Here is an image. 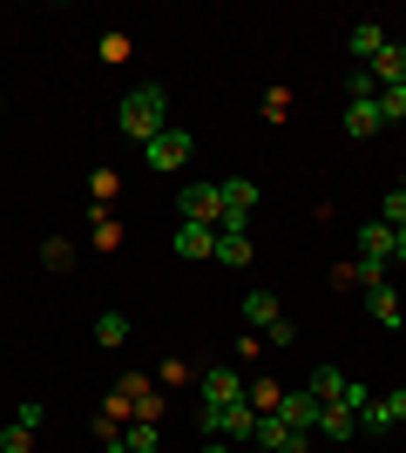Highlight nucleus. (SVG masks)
Returning a JSON list of instances; mask_svg holds the SVG:
<instances>
[{"instance_id": "obj_1", "label": "nucleus", "mask_w": 406, "mask_h": 453, "mask_svg": "<svg viewBox=\"0 0 406 453\" xmlns=\"http://www.w3.org/2000/svg\"><path fill=\"white\" fill-rule=\"evenodd\" d=\"M116 122H122V135H129V142H142V150H149L156 135L170 129V95L156 88V81H142V88H129V95H122Z\"/></svg>"}, {"instance_id": "obj_2", "label": "nucleus", "mask_w": 406, "mask_h": 453, "mask_svg": "<svg viewBox=\"0 0 406 453\" xmlns=\"http://www.w3.org/2000/svg\"><path fill=\"white\" fill-rule=\"evenodd\" d=\"M257 413H251V399H231V406H203V434L211 440H251Z\"/></svg>"}, {"instance_id": "obj_3", "label": "nucleus", "mask_w": 406, "mask_h": 453, "mask_svg": "<svg viewBox=\"0 0 406 453\" xmlns=\"http://www.w3.org/2000/svg\"><path fill=\"white\" fill-rule=\"evenodd\" d=\"M176 217H183V224H211V230H217V217H224V196H217V183H183V196H176Z\"/></svg>"}, {"instance_id": "obj_4", "label": "nucleus", "mask_w": 406, "mask_h": 453, "mask_svg": "<svg viewBox=\"0 0 406 453\" xmlns=\"http://www.w3.org/2000/svg\"><path fill=\"white\" fill-rule=\"evenodd\" d=\"M142 156H149V170H163V176L183 170V163H190V129H163Z\"/></svg>"}, {"instance_id": "obj_5", "label": "nucleus", "mask_w": 406, "mask_h": 453, "mask_svg": "<svg viewBox=\"0 0 406 453\" xmlns=\"http://www.w3.org/2000/svg\"><path fill=\"white\" fill-rule=\"evenodd\" d=\"M318 406H326V399H311V393H285V399H278V419H285L291 434H311V426H318Z\"/></svg>"}, {"instance_id": "obj_6", "label": "nucleus", "mask_w": 406, "mask_h": 453, "mask_svg": "<svg viewBox=\"0 0 406 453\" xmlns=\"http://www.w3.org/2000/svg\"><path fill=\"white\" fill-rule=\"evenodd\" d=\"M231 399H244V379L231 365H211L203 372V406H231Z\"/></svg>"}, {"instance_id": "obj_7", "label": "nucleus", "mask_w": 406, "mask_h": 453, "mask_svg": "<svg viewBox=\"0 0 406 453\" xmlns=\"http://www.w3.org/2000/svg\"><path fill=\"white\" fill-rule=\"evenodd\" d=\"M359 265H393V230L379 224V217L359 230Z\"/></svg>"}, {"instance_id": "obj_8", "label": "nucleus", "mask_w": 406, "mask_h": 453, "mask_svg": "<svg viewBox=\"0 0 406 453\" xmlns=\"http://www.w3.org/2000/svg\"><path fill=\"white\" fill-rule=\"evenodd\" d=\"M170 244H176V257H211V250H217V230L211 224H176Z\"/></svg>"}, {"instance_id": "obj_9", "label": "nucleus", "mask_w": 406, "mask_h": 453, "mask_svg": "<svg viewBox=\"0 0 406 453\" xmlns=\"http://www.w3.org/2000/svg\"><path fill=\"white\" fill-rule=\"evenodd\" d=\"M346 48H352V55H359V68H372V61L387 55V35H379L372 20H359V27H352V35H346Z\"/></svg>"}, {"instance_id": "obj_10", "label": "nucleus", "mask_w": 406, "mask_h": 453, "mask_svg": "<svg viewBox=\"0 0 406 453\" xmlns=\"http://www.w3.org/2000/svg\"><path fill=\"white\" fill-rule=\"evenodd\" d=\"M278 319H285V311H278L271 291H244V325H251V332H271Z\"/></svg>"}, {"instance_id": "obj_11", "label": "nucleus", "mask_w": 406, "mask_h": 453, "mask_svg": "<svg viewBox=\"0 0 406 453\" xmlns=\"http://www.w3.org/2000/svg\"><path fill=\"white\" fill-rule=\"evenodd\" d=\"M379 129H387L379 102H346V135H379Z\"/></svg>"}, {"instance_id": "obj_12", "label": "nucleus", "mask_w": 406, "mask_h": 453, "mask_svg": "<svg viewBox=\"0 0 406 453\" xmlns=\"http://www.w3.org/2000/svg\"><path fill=\"white\" fill-rule=\"evenodd\" d=\"M116 406H135L142 419H156V393H149V379H122V386H116Z\"/></svg>"}, {"instance_id": "obj_13", "label": "nucleus", "mask_w": 406, "mask_h": 453, "mask_svg": "<svg viewBox=\"0 0 406 453\" xmlns=\"http://www.w3.org/2000/svg\"><path fill=\"white\" fill-rule=\"evenodd\" d=\"M372 81L379 88H406V48H387V55L372 61Z\"/></svg>"}, {"instance_id": "obj_14", "label": "nucleus", "mask_w": 406, "mask_h": 453, "mask_svg": "<svg viewBox=\"0 0 406 453\" xmlns=\"http://www.w3.org/2000/svg\"><path fill=\"white\" fill-rule=\"evenodd\" d=\"M318 434H326V440H352V434H359V419H352L346 406H318Z\"/></svg>"}, {"instance_id": "obj_15", "label": "nucleus", "mask_w": 406, "mask_h": 453, "mask_svg": "<svg viewBox=\"0 0 406 453\" xmlns=\"http://www.w3.org/2000/svg\"><path fill=\"white\" fill-rule=\"evenodd\" d=\"M366 311H372V319H379V325H387V332H393V325H400V298H393L387 284H366Z\"/></svg>"}, {"instance_id": "obj_16", "label": "nucleus", "mask_w": 406, "mask_h": 453, "mask_svg": "<svg viewBox=\"0 0 406 453\" xmlns=\"http://www.w3.org/2000/svg\"><path fill=\"white\" fill-rule=\"evenodd\" d=\"M311 399H339L346 393V372H339V365H311V386H305Z\"/></svg>"}, {"instance_id": "obj_17", "label": "nucleus", "mask_w": 406, "mask_h": 453, "mask_svg": "<svg viewBox=\"0 0 406 453\" xmlns=\"http://www.w3.org/2000/svg\"><path fill=\"white\" fill-rule=\"evenodd\" d=\"M211 257H217V265H251V237H224V230H217V250H211Z\"/></svg>"}, {"instance_id": "obj_18", "label": "nucleus", "mask_w": 406, "mask_h": 453, "mask_svg": "<svg viewBox=\"0 0 406 453\" xmlns=\"http://www.w3.org/2000/svg\"><path fill=\"white\" fill-rule=\"evenodd\" d=\"M122 447H129V453H163V440H156V419H135L129 434H122Z\"/></svg>"}, {"instance_id": "obj_19", "label": "nucleus", "mask_w": 406, "mask_h": 453, "mask_svg": "<svg viewBox=\"0 0 406 453\" xmlns=\"http://www.w3.org/2000/svg\"><path fill=\"white\" fill-rule=\"evenodd\" d=\"M379 224H387V230H406V183H393V189H387V203H379Z\"/></svg>"}, {"instance_id": "obj_20", "label": "nucleus", "mask_w": 406, "mask_h": 453, "mask_svg": "<svg viewBox=\"0 0 406 453\" xmlns=\"http://www.w3.org/2000/svg\"><path fill=\"white\" fill-rule=\"evenodd\" d=\"M244 399H251V413H278V386H271V379H257V386H244Z\"/></svg>"}, {"instance_id": "obj_21", "label": "nucleus", "mask_w": 406, "mask_h": 453, "mask_svg": "<svg viewBox=\"0 0 406 453\" xmlns=\"http://www.w3.org/2000/svg\"><path fill=\"white\" fill-rule=\"evenodd\" d=\"M96 339L102 345H122V339H129V319H122V311H102V319H96Z\"/></svg>"}, {"instance_id": "obj_22", "label": "nucleus", "mask_w": 406, "mask_h": 453, "mask_svg": "<svg viewBox=\"0 0 406 453\" xmlns=\"http://www.w3.org/2000/svg\"><path fill=\"white\" fill-rule=\"evenodd\" d=\"M372 102H379V115H387V122H406V88H379Z\"/></svg>"}, {"instance_id": "obj_23", "label": "nucleus", "mask_w": 406, "mask_h": 453, "mask_svg": "<svg viewBox=\"0 0 406 453\" xmlns=\"http://www.w3.org/2000/svg\"><path fill=\"white\" fill-rule=\"evenodd\" d=\"M0 453H34V434L27 426H0Z\"/></svg>"}, {"instance_id": "obj_24", "label": "nucleus", "mask_w": 406, "mask_h": 453, "mask_svg": "<svg viewBox=\"0 0 406 453\" xmlns=\"http://www.w3.org/2000/svg\"><path fill=\"white\" fill-rule=\"evenodd\" d=\"M346 88H352V102H372V95H379V81H372V68H359Z\"/></svg>"}, {"instance_id": "obj_25", "label": "nucleus", "mask_w": 406, "mask_h": 453, "mask_svg": "<svg viewBox=\"0 0 406 453\" xmlns=\"http://www.w3.org/2000/svg\"><path fill=\"white\" fill-rule=\"evenodd\" d=\"M14 426H27V434H34V426H41V399H20V413H14Z\"/></svg>"}, {"instance_id": "obj_26", "label": "nucleus", "mask_w": 406, "mask_h": 453, "mask_svg": "<svg viewBox=\"0 0 406 453\" xmlns=\"http://www.w3.org/2000/svg\"><path fill=\"white\" fill-rule=\"evenodd\" d=\"M393 257H400V265H406V230H393Z\"/></svg>"}, {"instance_id": "obj_27", "label": "nucleus", "mask_w": 406, "mask_h": 453, "mask_svg": "<svg viewBox=\"0 0 406 453\" xmlns=\"http://www.w3.org/2000/svg\"><path fill=\"white\" fill-rule=\"evenodd\" d=\"M203 453H231V447H224V440H211V447H203Z\"/></svg>"}, {"instance_id": "obj_28", "label": "nucleus", "mask_w": 406, "mask_h": 453, "mask_svg": "<svg viewBox=\"0 0 406 453\" xmlns=\"http://www.w3.org/2000/svg\"><path fill=\"white\" fill-rule=\"evenodd\" d=\"M257 453H271V447H257Z\"/></svg>"}]
</instances>
